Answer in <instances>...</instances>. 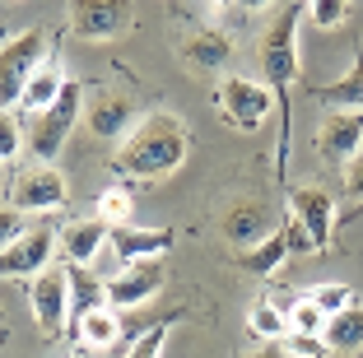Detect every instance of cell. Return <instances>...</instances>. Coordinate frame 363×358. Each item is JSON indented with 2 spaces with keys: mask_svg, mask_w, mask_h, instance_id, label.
<instances>
[{
  "mask_svg": "<svg viewBox=\"0 0 363 358\" xmlns=\"http://www.w3.org/2000/svg\"><path fill=\"white\" fill-rule=\"evenodd\" d=\"M279 345H284V358H326V340H321V335H303V330H289Z\"/></svg>",
  "mask_w": 363,
  "mask_h": 358,
  "instance_id": "cell-29",
  "label": "cell"
},
{
  "mask_svg": "<svg viewBox=\"0 0 363 358\" xmlns=\"http://www.w3.org/2000/svg\"><path fill=\"white\" fill-rule=\"evenodd\" d=\"M247 330L261 340H284L289 335V316L275 307V298H261V303H252V312H247Z\"/></svg>",
  "mask_w": 363,
  "mask_h": 358,
  "instance_id": "cell-23",
  "label": "cell"
},
{
  "mask_svg": "<svg viewBox=\"0 0 363 358\" xmlns=\"http://www.w3.org/2000/svg\"><path fill=\"white\" fill-rule=\"evenodd\" d=\"M363 149V112H326L317 126V154L326 163H354Z\"/></svg>",
  "mask_w": 363,
  "mask_h": 358,
  "instance_id": "cell-10",
  "label": "cell"
},
{
  "mask_svg": "<svg viewBox=\"0 0 363 358\" xmlns=\"http://www.w3.org/2000/svg\"><path fill=\"white\" fill-rule=\"evenodd\" d=\"M284 256H289V233H284V223H279V228H270L261 242L242 247V252H238V265L252 270V274H261V279H270V274L284 265Z\"/></svg>",
  "mask_w": 363,
  "mask_h": 358,
  "instance_id": "cell-18",
  "label": "cell"
},
{
  "mask_svg": "<svg viewBox=\"0 0 363 358\" xmlns=\"http://www.w3.org/2000/svg\"><path fill=\"white\" fill-rule=\"evenodd\" d=\"M186 149H191V140H186V121L172 112H150L140 116L135 126L126 130V140H121L117 149V172H126V177H168V172L182 168V158H186Z\"/></svg>",
  "mask_w": 363,
  "mask_h": 358,
  "instance_id": "cell-1",
  "label": "cell"
},
{
  "mask_svg": "<svg viewBox=\"0 0 363 358\" xmlns=\"http://www.w3.org/2000/svg\"><path fill=\"white\" fill-rule=\"evenodd\" d=\"M79 112H84V84H79V79H65L61 98H56L47 112L33 116V126H28V149L38 154V163H52V158L61 154V145H65V135L75 130Z\"/></svg>",
  "mask_w": 363,
  "mask_h": 358,
  "instance_id": "cell-3",
  "label": "cell"
},
{
  "mask_svg": "<svg viewBox=\"0 0 363 358\" xmlns=\"http://www.w3.org/2000/svg\"><path fill=\"white\" fill-rule=\"evenodd\" d=\"M289 205H294V219L308 228V237L317 247H326L335 237V201L321 186H289Z\"/></svg>",
  "mask_w": 363,
  "mask_h": 358,
  "instance_id": "cell-12",
  "label": "cell"
},
{
  "mask_svg": "<svg viewBox=\"0 0 363 358\" xmlns=\"http://www.w3.org/2000/svg\"><path fill=\"white\" fill-rule=\"evenodd\" d=\"M28 223H23V210H0V247H10L14 237H23Z\"/></svg>",
  "mask_w": 363,
  "mask_h": 358,
  "instance_id": "cell-33",
  "label": "cell"
},
{
  "mask_svg": "<svg viewBox=\"0 0 363 358\" xmlns=\"http://www.w3.org/2000/svg\"><path fill=\"white\" fill-rule=\"evenodd\" d=\"M312 303L321 307V316H335L354 303V293H350V284H321L317 293H312Z\"/></svg>",
  "mask_w": 363,
  "mask_h": 358,
  "instance_id": "cell-30",
  "label": "cell"
},
{
  "mask_svg": "<svg viewBox=\"0 0 363 358\" xmlns=\"http://www.w3.org/2000/svg\"><path fill=\"white\" fill-rule=\"evenodd\" d=\"M168 321H172V316H168ZM168 321H159V326H150V330H140V335L130 340L126 358H159L163 345H168Z\"/></svg>",
  "mask_w": 363,
  "mask_h": 358,
  "instance_id": "cell-27",
  "label": "cell"
},
{
  "mask_svg": "<svg viewBox=\"0 0 363 358\" xmlns=\"http://www.w3.org/2000/svg\"><path fill=\"white\" fill-rule=\"evenodd\" d=\"M266 233H270V214H266L261 201H242L224 214V237L233 247H252V242H261Z\"/></svg>",
  "mask_w": 363,
  "mask_h": 358,
  "instance_id": "cell-17",
  "label": "cell"
},
{
  "mask_svg": "<svg viewBox=\"0 0 363 358\" xmlns=\"http://www.w3.org/2000/svg\"><path fill=\"white\" fill-rule=\"evenodd\" d=\"M43 47H47V33L43 28H28L19 38L0 47V107L10 112V107L23 103V89H28L33 70L43 65Z\"/></svg>",
  "mask_w": 363,
  "mask_h": 358,
  "instance_id": "cell-4",
  "label": "cell"
},
{
  "mask_svg": "<svg viewBox=\"0 0 363 358\" xmlns=\"http://www.w3.org/2000/svg\"><path fill=\"white\" fill-rule=\"evenodd\" d=\"M182 61H191L196 70H224L233 61V43L219 28H201L182 43Z\"/></svg>",
  "mask_w": 363,
  "mask_h": 358,
  "instance_id": "cell-16",
  "label": "cell"
},
{
  "mask_svg": "<svg viewBox=\"0 0 363 358\" xmlns=\"http://www.w3.org/2000/svg\"><path fill=\"white\" fill-rule=\"evenodd\" d=\"M130 0H70V33L84 43H107L130 28Z\"/></svg>",
  "mask_w": 363,
  "mask_h": 358,
  "instance_id": "cell-6",
  "label": "cell"
},
{
  "mask_svg": "<svg viewBox=\"0 0 363 358\" xmlns=\"http://www.w3.org/2000/svg\"><path fill=\"white\" fill-rule=\"evenodd\" d=\"M298 19L303 5H289L261 38V70H266L270 98L279 107V168H289V89L298 79Z\"/></svg>",
  "mask_w": 363,
  "mask_h": 358,
  "instance_id": "cell-2",
  "label": "cell"
},
{
  "mask_svg": "<svg viewBox=\"0 0 363 358\" xmlns=\"http://www.w3.org/2000/svg\"><path fill=\"white\" fill-rule=\"evenodd\" d=\"M210 5H233V0H210Z\"/></svg>",
  "mask_w": 363,
  "mask_h": 358,
  "instance_id": "cell-37",
  "label": "cell"
},
{
  "mask_svg": "<svg viewBox=\"0 0 363 358\" xmlns=\"http://www.w3.org/2000/svg\"><path fill=\"white\" fill-rule=\"evenodd\" d=\"M159 289H163V265L159 261H135V265H126L121 274L107 279V307H140V303H150Z\"/></svg>",
  "mask_w": 363,
  "mask_h": 358,
  "instance_id": "cell-13",
  "label": "cell"
},
{
  "mask_svg": "<svg viewBox=\"0 0 363 358\" xmlns=\"http://www.w3.org/2000/svg\"><path fill=\"white\" fill-rule=\"evenodd\" d=\"M107 237H112V223L107 219H79V223H70V228L61 233V252H65L70 265H89L98 252H103Z\"/></svg>",
  "mask_w": 363,
  "mask_h": 358,
  "instance_id": "cell-15",
  "label": "cell"
},
{
  "mask_svg": "<svg viewBox=\"0 0 363 358\" xmlns=\"http://www.w3.org/2000/svg\"><path fill=\"white\" fill-rule=\"evenodd\" d=\"M238 358H284V349H252V354H238Z\"/></svg>",
  "mask_w": 363,
  "mask_h": 358,
  "instance_id": "cell-36",
  "label": "cell"
},
{
  "mask_svg": "<svg viewBox=\"0 0 363 358\" xmlns=\"http://www.w3.org/2000/svg\"><path fill=\"white\" fill-rule=\"evenodd\" d=\"M56 237L47 228H33L23 237H14L10 247H0V279H33L52 265Z\"/></svg>",
  "mask_w": 363,
  "mask_h": 358,
  "instance_id": "cell-8",
  "label": "cell"
},
{
  "mask_svg": "<svg viewBox=\"0 0 363 358\" xmlns=\"http://www.w3.org/2000/svg\"><path fill=\"white\" fill-rule=\"evenodd\" d=\"M70 298H75V321L84 312H94V307H103V298H107V289H98V279H89L84 274V265H70Z\"/></svg>",
  "mask_w": 363,
  "mask_h": 358,
  "instance_id": "cell-24",
  "label": "cell"
},
{
  "mask_svg": "<svg viewBox=\"0 0 363 358\" xmlns=\"http://www.w3.org/2000/svg\"><path fill=\"white\" fill-rule=\"evenodd\" d=\"M121 335V321H117V307H94L75 321V340L89 349H107L112 340Z\"/></svg>",
  "mask_w": 363,
  "mask_h": 358,
  "instance_id": "cell-22",
  "label": "cell"
},
{
  "mask_svg": "<svg viewBox=\"0 0 363 358\" xmlns=\"http://www.w3.org/2000/svg\"><path fill=\"white\" fill-rule=\"evenodd\" d=\"M289 330L321 335V330H326V316H321V307L312 303V298H294V307H289Z\"/></svg>",
  "mask_w": 363,
  "mask_h": 358,
  "instance_id": "cell-26",
  "label": "cell"
},
{
  "mask_svg": "<svg viewBox=\"0 0 363 358\" xmlns=\"http://www.w3.org/2000/svg\"><path fill=\"white\" fill-rule=\"evenodd\" d=\"M321 340H326V349H335V354H354V349H363V307L350 303L345 312L326 316Z\"/></svg>",
  "mask_w": 363,
  "mask_h": 358,
  "instance_id": "cell-19",
  "label": "cell"
},
{
  "mask_svg": "<svg viewBox=\"0 0 363 358\" xmlns=\"http://www.w3.org/2000/svg\"><path fill=\"white\" fill-rule=\"evenodd\" d=\"M172 242H177V233H172V228H135V223H117V228H112V237H107L112 256H117V261H126V265H135V261H159Z\"/></svg>",
  "mask_w": 363,
  "mask_h": 358,
  "instance_id": "cell-11",
  "label": "cell"
},
{
  "mask_svg": "<svg viewBox=\"0 0 363 358\" xmlns=\"http://www.w3.org/2000/svg\"><path fill=\"white\" fill-rule=\"evenodd\" d=\"M238 5H242L247 14H257V10H270V5H275V0H238Z\"/></svg>",
  "mask_w": 363,
  "mask_h": 358,
  "instance_id": "cell-35",
  "label": "cell"
},
{
  "mask_svg": "<svg viewBox=\"0 0 363 358\" xmlns=\"http://www.w3.org/2000/svg\"><path fill=\"white\" fill-rule=\"evenodd\" d=\"M79 116H84L89 135L117 140V135H126V130H130V121H135V107H130V98H121V94H98Z\"/></svg>",
  "mask_w": 363,
  "mask_h": 358,
  "instance_id": "cell-14",
  "label": "cell"
},
{
  "mask_svg": "<svg viewBox=\"0 0 363 358\" xmlns=\"http://www.w3.org/2000/svg\"><path fill=\"white\" fill-rule=\"evenodd\" d=\"M70 201V186L52 163H33L14 177V210H56Z\"/></svg>",
  "mask_w": 363,
  "mask_h": 358,
  "instance_id": "cell-9",
  "label": "cell"
},
{
  "mask_svg": "<svg viewBox=\"0 0 363 358\" xmlns=\"http://www.w3.org/2000/svg\"><path fill=\"white\" fill-rule=\"evenodd\" d=\"M317 98L331 107V112H363V56H354V65H350L345 79L317 89Z\"/></svg>",
  "mask_w": 363,
  "mask_h": 358,
  "instance_id": "cell-20",
  "label": "cell"
},
{
  "mask_svg": "<svg viewBox=\"0 0 363 358\" xmlns=\"http://www.w3.org/2000/svg\"><path fill=\"white\" fill-rule=\"evenodd\" d=\"M61 89H65V79H61V70H56L52 61H43L38 65V70H33V79H28V89H23V112H47V107L56 103V98H61Z\"/></svg>",
  "mask_w": 363,
  "mask_h": 358,
  "instance_id": "cell-21",
  "label": "cell"
},
{
  "mask_svg": "<svg viewBox=\"0 0 363 358\" xmlns=\"http://www.w3.org/2000/svg\"><path fill=\"white\" fill-rule=\"evenodd\" d=\"M28 303L38 316V330L56 340L65 330V312H70V265H47L43 274L28 279Z\"/></svg>",
  "mask_w": 363,
  "mask_h": 358,
  "instance_id": "cell-5",
  "label": "cell"
},
{
  "mask_svg": "<svg viewBox=\"0 0 363 358\" xmlns=\"http://www.w3.org/2000/svg\"><path fill=\"white\" fill-rule=\"evenodd\" d=\"M23 149V135H19V121H14L10 112H5V107H0V163H5V158H14Z\"/></svg>",
  "mask_w": 363,
  "mask_h": 358,
  "instance_id": "cell-31",
  "label": "cell"
},
{
  "mask_svg": "<svg viewBox=\"0 0 363 358\" xmlns=\"http://www.w3.org/2000/svg\"><path fill=\"white\" fill-rule=\"evenodd\" d=\"M345 196H350V201H363V149L354 154L350 172H345Z\"/></svg>",
  "mask_w": 363,
  "mask_h": 358,
  "instance_id": "cell-34",
  "label": "cell"
},
{
  "mask_svg": "<svg viewBox=\"0 0 363 358\" xmlns=\"http://www.w3.org/2000/svg\"><path fill=\"white\" fill-rule=\"evenodd\" d=\"M350 5L354 0H303V10H308L321 28H340L345 14H350Z\"/></svg>",
  "mask_w": 363,
  "mask_h": 358,
  "instance_id": "cell-28",
  "label": "cell"
},
{
  "mask_svg": "<svg viewBox=\"0 0 363 358\" xmlns=\"http://www.w3.org/2000/svg\"><path fill=\"white\" fill-rule=\"evenodd\" d=\"M284 233H289V256H312L317 252V242L308 237V228H303L298 219H284Z\"/></svg>",
  "mask_w": 363,
  "mask_h": 358,
  "instance_id": "cell-32",
  "label": "cell"
},
{
  "mask_svg": "<svg viewBox=\"0 0 363 358\" xmlns=\"http://www.w3.org/2000/svg\"><path fill=\"white\" fill-rule=\"evenodd\" d=\"M219 107H224L228 126L261 130L266 116H270V107H275V98H270V89L252 84V79H242V74H228V79H219Z\"/></svg>",
  "mask_w": 363,
  "mask_h": 358,
  "instance_id": "cell-7",
  "label": "cell"
},
{
  "mask_svg": "<svg viewBox=\"0 0 363 358\" xmlns=\"http://www.w3.org/2000/svg\"><path fill=\"white\" fill-rule=\"evenodd\" d=\"M98 219H107V223H126L130 219V210H135V196H130V186H107L103 196H98Z\"/></svg>",
  "mask_w": 363,
  "mask_h": 358,
  "instance_id": "cell-25",
  "label": "cell"
}]
</instances>
